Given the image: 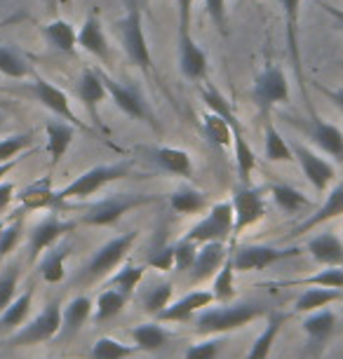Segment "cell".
<instances>
[{
	"instance_id": "d6a6232c",
	"label": "cell",
	"mask_w": 343,
	"mask_h": 359,
	"mask_svg": "<svg viewBox=\"0 0 343 359\" xmlns=\"http://www.w3.org/2000/svg\"><path fill=\"white\" fill-rule=\"evenodd\" d=\"M132 338L139 352H158L170 341V331L160 327V322H144L132 329Z\"/></svg>"
},
{
	"instance_id": "c3c4849f",
	"label": "cell",
	"mask_w": 343,
	"mask_h": 359,
	"mask_svg": "<svg viewBox=\"0 0 343 359\" xmlns=\"http://www.w3.org/2000/svg\"><path fill=\"white\" fill-rule=\"evenodd\" d=\"M17 284H19V263L10 261L8 266L0 270V313L15 301Z\"/></svg>"
},
{
	"instance_id": "9f6ffc18",
	"label": "cell",
	"mask_w": 343,
	"mask_h": 359,
	"mask_svg": "<svg viewBox=\"0 0 343 359\" xmlns=\"http://www.w3.org/2000/svg\"><path fill=\"white\" fill-rule=\"evenodd\" d=\"M177 8H179V36H191L193 0H177Z\"/></svg>"
},
{
	"instance_id": "bcb514c9",
	"label": "cell",
	"mask_w": 343,
	"mask_h": 359,
	"mask_svg": "<svg viewBox=\"0 0 343 359\" xmlns=\"http://www.w3.org/2000/svg\"><path fill=\"white\" fill-rule=\"evenodd\" d=\"M144 273H146L144 266H134V263H127V266H123L116 275L111 277L109 287L123 291V294H127V296H132L134 291L139 289L141 280H144Z\"/></svg>"
},
{
	"instance_id": "3957f363",
	"label": "cell",
	"mask_w": 343,
	"mask_h": 359,
	"mask_svg": "<svg viewBox=\"0 0 343 359\" xmlns=\"http://www.w3.org/2000/svg\"><path fill=\"white\" fill-rule=\"evenodd\" d=\"M59 329H62V308H59V303L50 301L40 310V315H36L33 320H26V324H22V327L10 336L8 343L12 348L47 343L59 336Z\"/></svg>"
},
{
	"instance_id": "5bb4252c",
	"label": "cell",
	"mask_w": 343,
	"mask_h": 359,
	"mask_svg": "<svg viewBox=\"0 0 343 359\" xmlns=\"http://www.w3.org/2000/svg\"><path fill=\"white\" fill-rule=\"evenodd\" d=\"M78 228L76 221H64L59 216H47L45 221H40L29 235V256L31 261H38L40 254H45L52 245H57L64 235L73 233Z\"/></svg>"
},
{
	"instance_id": "8d00e7d4",
	"label": "cell",
	"mask_w": 343,
	"mask_h": 359,
	"mask_svg": "<svg viewBox=\"0 0 343 359\" xmlns=\"http://www.w3.org/2000/svg\"><path fill=\"white\" fill-rule=\"evenodd\" d=\"M139 352L137 345H127L118 338H111V336H102L97 338L92 345V352L90 357L92 359H130Z\"/></svg>"
},
{
	"instance_id": "f546056e",
	"label": "cell",
	"mask_w": 343,
	"mask_h": 359,
	"mask_svg": "<svg viewBox=\"0 0 343 359\" xmlns=\"http://www.w3.org/2000/svg\"><path fill=\"white\" fill-rule=\"evenodd\" d=\"M43 36L55 50L73 54L78 45V31L73 29V24H69L66 19H52L50 24L43 26Z\"/></svg>"
},
{
	"instance_id": "d6986e66",
	"label": "cell",
	"mask_w": 343,
	"mask_h": 359,
	"mask_svg": "<svg viewBox=\"0 0 343 359\" xmlns=\"http://www.w3.org/2000/svg\"><path fill=\"white\" fill-rule=\"evenodd\" d=\"M306 249L320 266H343V242L334 233H320L311 237Z\"/></svg>"
},
{
	"instance_id": "ba28073f",
	"label": "cell",
	"mask_w": 343,
	"mask_h": 359,
	"mask_svg": "<svg viewBox=\"0 0 343 359\" xmlns=\"http://www.w3.org/2000/svg\"><path fill=\"white\" fill-rule=\"evenodd\" d=\"M137 237H139V230H132V233L118 235L106 242V245L99 247L97 252L92 254L90 263H87V277L97 280V277H104V275H109L111 270H116L120 263L127 259V254L132 252Z\"/></svg>"
},
{
	"instance_id": "44dd1931",
	"label": "cell",
	"mask_w": 343,
	"mask_h": 359,
	"mask_svg": "<svg viewBox=\"0 0 343 359\" xmlns=\"http://www.w3.org/2000/svg\"><path fill=\"white\" fill-rule=\"evenodd\" d=\"M78 45L83 47L85 52L94 54L97 59H102V62L109 59V40H106L104 26H102V22H99L97 15H90L83 22V26H80Z\"/></svg>"
},
{
	"instance_id": "7c38bea8",
	"label": "cell",
	"mask_w": 343,
	"mask_h": 359,
	"mask_svg": "<svg viewBox=\"0 0 343 359\" xmlns=\"http://www.w3.org/2000/svg\"><path fill=\"white\" fill-rule=\"evenodd\" d=\"M292 151H294V160L299 162L301 172H304L308 181H311V186L318 193H325L327 188L332 186V181L336 176V169L332 162L301 144H292Z\"/></svg>"
},
{
	"instance_id": "ee69618b",
	"label": "cell",
	"mask_w": 343,
	"mask_h": 359,
	"mask_svg": "<svg viewBox=\"0 0 343 359\" xmlns=\"http://www.w3.org/2000/svg\"><path fill=\"white\" fill-rule=\"evenodd\" d=\"M212 294H214V301H221V303H228L235 298V268H233V261L226 259V263L217 270L214 275V282H212Z\"/></svg>"
},
{
	"instance_id": "7dc6e473",
	"label": "cell",
	"mask_w": 343,
	"mask_h": 359,
	"mask_svg": "<svg viewBox=\"0 0 343 359\" xmlns=\"http://www.w3.org/2000/svg\"><path fill=\"white\" fill-rule=\"evenodd\" d=\"M266 160L268 162H292L294 160L292 144H287V141L282 139V134L275 130L271 123L266 125Z\"/></svg>"
},
{
	"instance_id": "816d5d0a",
	"label": "cell",
	"mask_w": 343,
	"mask_h": 359,
	"mask_svg": "<svg viewBox=\"0 0 343 359\" xmlns=\"http://www.w3.org/2000/svg\"><path fill=\"white\" fill-rule=\"evenodd\" d=\"M22 228H24V221L22 219H15L12 223L3 228V235H0V261L8 259V256L15 252L19 237H22Z\"/></svg>"
},
{
	"instance_id": "e7e4bbea",
	"label": "cell",
	"mask_w": 343,
	"mask_h": 359,
	"mask_svg": "<svg viewBox=\"0 0 343 359\" xmlns=\"http://www.w3.org/2000/svg\"><path fill=\"white\" fill-rule=\"evenodd\" d=\"M62 3H69V0H62Z\"/></svg>"
},
{
	"instance_id": "7402d4cb",
	"label": "cell",
	"mask_w": 343,
	"mask_h": 359,
	"mask_svg": "<svg viewBox=\"0 0 343 359\" xmlns=\"http://www.w3.org/2000/svg\"><path fill=\"white\" fill-rule=\"evenodd\" d=\"M45 134H47V153H50L52 165H59V160L64 158L66 151L73 144L76 127L66 123V120H52V123L45 125Z\"/></svg>"
},
{
	"instance_id": "52a82bcc",
	"label": "cell",
	"mask_w": 343,
	"mask_h": 359,
	"mask_svg": "<svg viewBox=\"0 0 343 359\" xmlns=\"http://www.w3.org/2000/svg\"><path fill=\"white\" fill-rule=\"evenodd\" d=\"M231 202L235 212V223H233V240H235V237L242 235L247 228H252L254 223H259L266 216V198L261 188L242 184L233 191Z\"/></svg>"
},
{
	"instance_id": "91938a15",
	"label": "cell",
	"mask_w": 343,
	"mask_h": 359,
	"mask_svg": "<svg viewBox=\"0 0 343 359\" xmlns=\"http://www.w3.org/2000/svg\"><path fill=\"white\" fill-rule=\"evenodd\" d=\"M31 153H22V158H15V160H10V162H0V181H3V176H8L12 169L17 167V162L19 160H24V158H29Z\"/></svg>"
},
{
	"instance_id": "7a4b0ae2",
	"label": "cell",
	"mask_w": 343,
	"mask_h": 359,
	"mask_svg": "<svg viewBox=\"0 0 343 359\" xmlns=\"http://www.w3.org/2000/svg\"><path fill=\"white\" fill-rule=\"evenodd\" d=\"M132 174V167L127 162H118V165H97L92 169H87L80 176L66 184L62 191H57V205H62L66 200H83L90 195L99 193L104 186L113 184V181L127 179Z\"/></svg>"
},
{
	"instance_id": "836d02e7",
	"label": "cell",
	"mask_w": 343,
	"mask_h": 359,
	"mask_svg": "<svg viewBox=\"0 0 343 359\" xmlns=\"http://www.w3.org/2000/svg\"><path fill=\"white\" fill-rule=\"evenodd\" d=\"M71 254L69 245H59L50 247V252L43 254V261H40V275L47 284H59L64 282L66 277V259Z\"/></svg>"
},
{
	"instance_id": "6f0895ef",
	"label": "cell",
	"mask_w": 343,
	"mask_h": 359,
	"mask_svg": "<svg viewBox=\"0 0 343 359\" xmlns=\"http://www.w3.org/2000/svg\"><path fill=\"white\" fill-rule=\"evenodd\" d=\"M12 200H15V184H10V181H0V212H5Z\"/></svg>"
},
{
	"instance_id": "603a6c76",
	"label": "cell",
	"mask_w": 343,
	"mask_h": 359,
	"mask_svg": "<svg viewBox=\"0 0 343 359\" xmlns=\"http://www.w3.org/2000/svg\"><path fill=\"white\" fill-rule=\"evenodd\" d=\"M19 202H22L24 209H50V207H57V191H52V179L50 176H43V179L33 181L24 188L22 193L17 195Z\"/></svg>"
},
{
	"instance_id": "94428289",
	"label": "cell",
	"mask_w": 343,
	"mask_h": 359,
	"mask_svg": "<svg viewBox=\"0 0 343 359\" xmlns=\"http://www.w3.org/2000/svg\"><path fill=\"white\" fill-rule=\"evenodd\" d=\"M325 94L343 111V87H341V90H325Z\"/></svg>"
},
{
	"instance_id": "f6af8a7d",
	"label": "cell",
	"mask_w": 343,
	"mask_h": 359,
	"mask_svg": "<svg viewBox=\"0 0 343 359\" xmlns=\"http://www.w3.org/2000/svg\"><path fill=\"white\" fill-rule=\"evenodd\" d=\"M0 73L8 76V78L22 80V78L29 76L31 69H29V62H26L15 47L0 45Z\"/></svg>"
},
{
	"instance_id": "681fc988",
	"label": "cell",
	"mask_w": 343,
	"mask_h": 359,
	"mask_svg": "<svg viewBox=\"0 0 343 359\" xmlns=\"http://www.w3.org/2000/svg\"><path fill=\"white\" fill-rule=\"evenodd\" d=\"M33 144V134H12V137L0 139V162L15 160L19 153H24L26 148Z\"/></svg>"
},
{
	"instance_id": "d4e9b609",
	"label": "cell",
	"mask_w": 343,
	"mask_h": 359,
	"mask_svg": "<svg viewBox=\"0 0 343 359\" xmlns=\"http://www.w3.org/2000/svg\"><path fill=\"white\" fill-rule=\"evenodd\" d=\"M341 214H343V184H341V186H336L334 191L327 195L325 205H322L315 214L308 216L306 221H301L299 226L294 228V233H292V235H304V233H308V230L318 228L320 223L332 221V219H336V216H341Z\"/></svg>"
},
{
	"instance_id": "b9f144b4",
	"label": "cell",
	"mask_w": 343,
	"mask_h": 359,
	"mask_svg": "<svg viewBox=\"0 0 343 359\" xmlns=\"http://www.w3.org/2000/svg\"><path fill=\"white\" fill-rule=\"evenodd\" d=\"M170 207L177 214H198L207 207V198L205 193L195 191L191 186H184L170 195Z\"/></svg>"
},
{
	"instance_id": "f1b7e54d",
	"label": "cell",
	"mask_w": 343,
	"mask_h": 359,
	"mask_svg": "<svg viewBox=\"0 0 343 359\" xmlns=\"http://www.w3.org/2000/svg\"><path fill=\"white\" fill-rule=\"evenodd\" d=\"M299 3L301 0H280L282 15H285V24H287V45L289 52H292V62L294 69H297V78L301 83V90H304V76H301V57H299Z\"/></svg>"
},
{
	"instance_id": "8992f818",
	"label": "cell",
	"mask_w": 343,
	"mask_h": 359,
	"mask_svg": "<svg viewBox=\"0 0 343 359\" xmlns=\"http://www.w3.org/2000/svg\"><path fill=\"white\" fill-rule=\"evenodd\" d=\"M158 200L153 195H130V193H118V195H111L106 200H99L97 205H92L87 209V214L83 216V223L87 226H113L118 223L127 212L137 209L141 205H149V202Z\"/></svg>"
},
{
	"instance_id": "277c9868",
	"label": "cell",
	"mask_w": 343,
	"mask_h": 359,
	"mask_svg": "<svg viewBox=\"0 0 343 359\" xmlns=\"http://www.w3.org/2000/svg\"><path fill=\"white\" fill-rule=\"evenodd\" d=\"M118 36H120V43H123L127 59H130L134 66H139L141 71H149L153 59H151L149 45H146L144 26H141V10L137 8V3H130L125 17L118 22Z\"/></svg>"
},
{
	"instance_id": "4fadbf2b",
	"label": "cell",
	"mask_w": 343,
	"mask_h": 359,
	"mask_svg": "<svg viewBox=\"0 0 343 359\" xmlns=\"http://www.w3.org/2000/svg\"><path fill=\"white\" fill-rule=\"evenodd\" d=\"M252 94H254L257 106L264 113L271 111L273 106L285 104V101L289 99V83H287L285 73H282L278 66H271V69L261 71L257 83H254Z\"/></svg>"
},
{
	"instance_id": "e575fe53",
	"label": "cell",
	"mask_w": 343,
	"mask_h": 359,
	"mask_svg": "<svg viewBox=\"0 0 343 359\" xmlns=\"http://www.w3.org/2000/svg\"><path fill=\"white\" fill-rule=\"evenodd\" d=\"M33 308V289H26L24 294L15 296V301L0 313V329L17 331L22 324H26Z\"/></svg>"
},
{
	"instance_id": "4dcf8cb0",
	"label": "cell",
	"mask_w": 343,
	"mask_h": 359,
	"mask_svg": "<svg viewBox=\"0 0 343 359\" xmlns=\"http://www.w3.org/2000/svg\"><path fill=\"white\" fill-rule=\"evenodd\" d=\"M285 322H287V315H282V313L268 315V322H266L264 331L257 336V341H254V345L250 348V352H247L245 359H268V357H271L273 343H275V338H278L282 324H285Z\"/></svg>"
},
{
	"instance_id": "680465c9",
	"label": "cell",
	"mask_w": 343,
	"mask_h": 359,
	"mask_svg": "<svg viewBox=\"0 0 343 359\" xmlns=\"http://www.w3.org/2000/svg\"><path fill=\"white\" fill-rule=\"evenodd\" d=\"M318 5H320V8H322V10H325V12H327V15H329V17H332V19H334V22H336V24H339V29L343 31V10H339V8H334V5H329V3H322V0H318Z\"/></svg>"
},
{
	"instance_id": "484cf974",
	"label": "cell",
	"mask_w": 343,
	"mask_h": 359,
	"mask_svg": "<svg viewBox=\"0 0 343 359\" xmlns=\"http://www.w3.org/2000/svg\"><path fill=\"white\" fill-rule=\"evenodd\" d=\"M151 158L156 160V165L163 169L167 174H174V176H193V160L191 155L186 151H181V148H153L151 151Z\"/></svg>"
},
{
	"instance_id": "4316f807",
	"label": "cell",
	"mask_w": 343,
	"mask_h": 359,
	"mask_svg": "<svg viewBox=\"0 0 343 359\" xmlns=\"http://www.w3.org/2000/svg\"><path fill=\"white\" fill-rule=\"evenodd\" d=\"M264 287H329V289H343V266H325V270H318L315 275L301 277V280H282V282H268Z\"/></svg>"
},
{
	"instance_id": "7bdbcfd3",
	"label": "cell",
	"mask_w": 343,
	"mask_h": 359,
	"mask_svg": "<svg viewBox=\"0 0 343 359\" xmlns=\"http://www.w3.org/2000/svg\"><path fill=\"white\" fill-rule=\"evenodd\" d=\"M203 130L212 144H217L221 148L233 146V127L228 125L221 115L212 113V111L203 113Z\"/></svg>"
},
{
	"instance_id": "2e32d148",
	"label": "cell",
	"mask_w": 343,
	"mask_h": 359,
	"mask_svg": "<svg viewBox=\"0 0 343 359\" xmlns=\"http://www.w3.org/2000/svg\"><path fill=\"white\" fill-rule=\"evenodd\" d=\"M94 303L90 296H76L69 301V306L62 310V329H59V341H69L92 320Z\"/></svg>"
},
{
	"instance_id": "db71d44e",
	"label": "cell",
	"mask_w": 343,
	"mask_h": 359,
	"mask_svg": "<svg viewBox=\"0 0 343 359\" xmlns=\"http://www.w3.org/2000/svg\"><path fill=\"white\" fill-rule=\"evenodd\" d=\"M146 263L153 266L156 270H172L174 268V245H165V247L156 249Z\"/></svg>"
},
{
	"instance_id": "11a10c76",
	"label": "cell",
	"mask_w": 343,
	"mask_h": 359,
	"mask_svg": "<svg viewBox=\"0 0 343 359\" xmlns=\"http://www.w3.org/2000/svg\"><path fill=\"white\" fill-rule=\"evenodd\" d=\"M205 10L217 29L221 31V36H226V0H205Z\"/></svg>"
},
{
	"instance_id": "1f68e13d",
	"label": "cell",
	"mask_w": 343,
	"mask_h": 359,
	"mask_svg": "<svg viewBox=\"0 0 343 359\" xmlns=\"http://www.w3.org/2000/svg\"><path fill=\"white\" fill-rule=\"evenodd\" d=\"M336 301H343L341 289H329V287H308L297 301H294V310L297 313H315L320 308L332 306Z\"/></svg>"
},
{
	"instance_id": "83f0119b",
	"label": "cell",
	"mask_w": 343,
	"mask_h": 359,
	"mask_svg": "<svg viewBox=\"0 0 343 359\" xmlns=\"http://www.w3.org/2000/svg\"><path fill=\"white\" fill-rule=\"evenodd\" d=\"M311 137L327 155H332L334 160L343 162V132L339 127L315 118L311 125Z\"/></svg>"
},
{
	"instance_id": "9a60e30c",
	"label": "cell",
	"mask_w": 343,
	"mask_h": 359,
	"mask_svg": "<svg viewBox=\"0 0 343 359\" xmlns=\"http://www.w3.org/2000/svg\"><path fill=\"white\" fill-rule=\"evenodd\" d=\"M212 303H214L212 291L198 289V291H191V294L181 296L179 301H172L156 320L158 322H186V320H191L195 313H200V310H205L207 306H212Z\"/></svg>"
},
{
	"instance_id": "ffe728a7",
	"label": "cell",
	"mask_w": 343,
	"mask_h": 359,
	"mask_svg": "<svg viewBox=\"0 0 343 359\" xmlns=\"http://www.w3.org/2000/svg\"><path fill=\"white\" fill-rule=\"evenodd\" d=\"M179 69L188 80H200L207 73V57L193 36H179Z\"/></svg>"
},
{
	"instance_id": "e0dca14e",
	"label": "cell",
	"mask_w": 343,
	"mask_h": 359,
	"mask_svg": "<svg viewBox=\"0 0 343 359\" xmlns=\"http://www.w3.org/2000/svg\"><path fill=\"white\" fill-rule=\"evenodd\" d=\"M226 263V245L224 242H205L198 249V256H195V263L191 268V280L205 282L210 277L217 275V270Z\"/></svg>"
},
{
	"instance_id": "be15d7a7",
	"label": "cell",
	"mask_w": 343,
	"mask_h": 359,
	"mask_svg": "<svg viewBox=\"0 0 343 359\" xmlns=\"http://www.w3.org/2000/svg\"><path fill=\"white\" fill-rule=\"evenodd\" d=\"M3 228H5V223H3V221H0V235H3Z\"/></svg>"
},
{
	"instance_id": "f5cc1de1",
	"label": "cell",
	"mask_w": 343,
	"mask_h": 359,
	"mask_svg": "<svg viewBox=\"0 0 343 359\" xmlns=\"http://www.w3.org/2000/svg\"><path fill=\"white\" fill-rule=\"evenodd\" d=\"M219 350H221V341H219V338L210 336L203 343L191 345V348L184 352V359H217Z\"/></svg>"
},
{
	"instance_id": "30bf717a",
	"label": "cell",
	"mask_w": 343,
	"mask_h": 359,
	"mask_svg": "<svg viewBox=\"0 0 343 359\" xmlns=\"http://www.w3.org/2000/svg\"><path fill=\"white\" fill-rule=\"evenodd\" d=\"M29 92L33 94V99L40 101V104H43L50 113H55L59 120H66V123H71L73 127H78V130H87V127L76 118V113H73L71 101H69V97H66V92L59 90L57 85H52L50 80L36 76V80L29 85Z\"/></svg>"
},
{
	"instance_id": "f35d334b",
	"label": "cell",
	"mask_w": 343,
	"mask_h": 359,
	"mask_svg": "<svg viewBox=\"0 0 343 359\" xmlns=\"http://www.w3.org/2000/svg\"><path fill=\"white\" fill-rule=\"evenodd\" d=\"M268 193H271V198L275 200V205H278L282 212H287V214H297V212H301V209L311 207V200H308L304 193H299L297 188H292V186L275 184V186L268 188Z\"/></svg>"
},
{
	"instance_id": "6125c7cd",
	"label": "cell",
	"mask_w": 343,
	"mask_h": 359,
	"mask_svg": "<svg viewBox=\"0 0 343 359\" xmlns=\"http://www.w3.org/2000/svg\"><path fill=\"white\" fill-rule=\"evenodd\" d=\"M3 125H5V115H0V130H3Z\"/></svg>"
},
{
	"instance_id": "ab89813d",
	"label": "cell",
	"mask_w": 343,
	"mask_h": 359,
	"mask_svg": "<svg viewBox=\"0 0 343 359\" xmlns=\"http://www.w3.org/2000/svg\"><path fill=\"white\" fill-rule=\"evenodd\" d=\"M172 296H174V284L172 282H156L146 289V294L141 296V303H144V310L153 317H158L163 310L172 303Z\"/></svg>"
},
{
	"instance_id": "8fae6325",
	"label": "cell",
	"mask_w": 343,
	"mask_h": 359,
	"mask_svg": "<svg viewBox=\"0 0 343 359\" xmlns=\"http://www.w3.org/2000/svg\"><path fill=\"white\" fill-rule=\"evenodd\" d=\"M102 80H104V85H106V92H109V97L116 101V106L125 115H130V118H134V120H144V123L158 127L156 118H153V113L149 111V106H146L144 97H141V94L134 90V87H127V85L120 83V80L106 76V73H102Z\"/></svg>"
},
{
	"instance_id": "6da1fadb",
	"label": "cell",
	"mask_w": 343,
	"mask_h": 359,
	"mask_svg": "<svg viewBox=\"0 0 343 359\" xmlns=\"http://www.w3.org/2000/svg\"><path fill=\"white\" fill-rule=\"evenodd\" d=\"M266 315V308L259 303H238V306H224V308H210L200 310L198 320H195V329L203 336H221L238 331L254 320Z\"/></svg>"
},
{
	"instance_id": "d590c367",
	"label": "cell",
	"mask_w": 343,
	"mask_h": 359,
	"mask_svg": "<svg viewBox=\"0 0 343 359\" xmlns=\"http://www.w3.org/2000/svg\"><path fill=\"white\" fill-rule=\"evenodd\" d=\"M127 301H130V296L123 294V291L109 287L106 291L99 294L92 317L97 322H109V320H113V317H118L120 313H123V308L127 306Z\"/></svg>"
},
{
	"instance_id": "5b68a950",
	"label": "cell",
	"mask_w": 343,
	"mask_h": 359,
	"mask_svg": "<svg viewBox=\"0 0 343 359\" xmlns=\"http://www.w3.org/2000/svg\"><path fill=\"white\" fill-rule=\"evenodd\" d=\"M233 223H235L233 202H217L210 209V214L195 223L184 237L198 242V245H205V242H226L228 237H233Z\"/></svg>"
},
{
	"instance_id": "9c48e42d",
	"label": "cell",
	"mask_w": 343,
	"mask_h": 359,
	"mask_svg": "<svg viewBox=\"0 0 343 359\" xmlns=\"http://www.w3.org/2000/svg\"><path fill=\"white\" fill-rule=\"evenodd\" d=\"M304 249L301 247H271V245H250L242 247L240 252L233 256V268L235 273H254V270H264L278 261H287L299 256Z\"/></svg>"
},
{
	"instance_id": "74e56055",
	"label": "cell",
	"mask_w": 343,
	"mask_h": 359,
	"mask_svg": "<svg viewBox=\"0 0 343 359\" xmlns=\"http://www.w3.org/2000/svg\"><path fill=\"white\" fill-rule=\"evenodd\" d=\"M233 148H235V167H238V176L242 184L250 181V176L257 167V155H254L252 146L247 144V139L242 137V127L233 130Z\"/></svg>"
},
{
	"instance_id": "f907efd6",
	"label": "cell",
	"mask_w": 343,
	"mask_h": 359,
	"mask_svg": "<svg viewBox=\"0 0 343 359\" xmlns=\"http://www.w3.org/2000/svg\"><path fill=\"white\" fill-rule=\"evenodd\" d=\"M198 249L200 245L193 240H188V237H181V240L174 245V268L177 270H191L193 263H195V256H198Z\"/></svg>"
},
{
	"instance_id": "ac0fdd59",
	"label": "cell",
	"mask_w": 343,
	"mask_h": 359,
	"mask_svg": "<svg viewBox=\"0 0 343 359\" xmlns=\"http://www.w3.org/2000/svg\"><path fill=\"white\" fill-rule=\"evenodd\" d=\"M76 94H78V99L83 101V106L87 108V111H90L94 123H99L97 108H99V104H102L106 97H109V92H106V85H104V80H102V71H94V69L83 71V76H80L78 83H76Z\"/></svg>"
},
{
	"instance_id": "cb8c5ba5",
	"label": "cell",
	"mask_w": 343,
	"mask_h": 359,
	"mask_svg": "<svg viewBox=\"0 0 343 359\" xmlns=\"http://www.w3.org/2000/svg\"><path fill=\"white\" fill-rule=\"evenodd\" d=\"M336 313L329 308H320L315 313H308V317L304 320V331L308 336L311 345H325L329 341V336L336 331Z\"/></svg>"
},
{
	"instance_id": "60d3db41",
	"label": "cell",
	"mask_w": 343,
	"mask_h": 359,
	"mask_svg": "<svg viewBox=\"0 0 343 359\" xmlns=\"http://www.w3.org/2000/svg\"><path fill=\"white\" fill-rule=\"evenodd\" d=\"M200 94H203V101L207 104V111H212V113L221 115V118H224L226 123L233 127V130H238V127H242V125L238 123V115H235L233 106L228 104V99L217 90V87L207 83V85L200 87Z\"/></svg>"
}]
</instances>
